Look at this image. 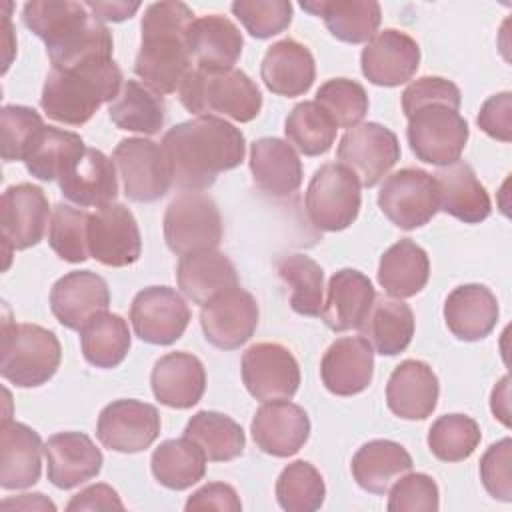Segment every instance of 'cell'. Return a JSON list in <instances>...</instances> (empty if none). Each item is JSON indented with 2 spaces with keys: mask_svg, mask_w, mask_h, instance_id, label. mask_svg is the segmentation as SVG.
Segmentation results:
<instances>
[{
  "mask_svg": "<svg viewBox=\"0 0 512 512\" xmlns=\"http://www.w3.org/2000/svg\"><path fill=\"white\" fill-rule=\"evenodd\" d=\"M162 148L172 168V184L184 192L210 188L220 172L240 166L246 140L240 128L218 116H196L166 130Z\"/></svg>",
  "mask_w": 512,
  "mask_h": 512,
  "instance_id": "6da1fadb",
  "label": "cell"
},
{
  "mask_svg": "<svg viewBox=\"0 0 512 512\" xmlns=\"http://www.w3.org/2000/svg\"><path fill=\"white\" fill-rule=\"evenodd\" d=\"M194 12L178 0L148 4L140 22L142 38L134 74L156 94L176 92L192 68L188 30Z\"/></svg>",
  "mask_w": 512,
  "mask_h": 512,
  "instance_id": "7a4b0ae2",
  "label": "cell"
},
{
  "mask_svg": "<svg viewBox=\"0 0 512 512\" xmlns=\"http://www.w3.org/2000/svg\"><path fill=\"white\" fill-rule=\"evenodd\" d=\"M22 22L44 40L52 68L112 58V34L84 2L32 0L22 8Z\"/></svg>",
  "mask_w": 512,
  "mask_h": 512,
  "instance_id": "3957f363",
  "label": "cell"
},
{
  "mask_svg": "<svg viewBox=\"0 0 512 512\" xmlns=\"http://www.w3.org/2000/svg\"><path fill=\"white\" fill-rule=\"evenodd\" d=\"M122 84V72L112 58L52 68L42 86L40 106L56 122L82 126L104 102L112 104L118 98Z\"/></svg>",
  "mask_w": 512,
  "mask_h": 512,
  "instance_id": "277c9868",
  "label": "cell"
},
{
  "mask_svg": "<svg viewBox=\"0 0 512 512\" xmlns=\"http://www.w3.org/2000/svg\"><path fill=\"white\" fill-rule=\"evenodd\" d=\"M182 106L194 116H224L250 122L260 114L262 94L256 82L238 68H194L178 88Z\"/></svg>",
  "mask_w": 512,
  "mask_h": 512,
  "instance_id": "5b68a950",
  "label": "cell"
},
{
  "mask_svg": "<svg viewBox=\"0 0 512 512\" xmlns=\"http://www.w3.org/2000/svg\"><path fill=\"white\" fill-rule=\"evenodd\" d=\"M62 348L56 334L38 324H16L2 320L0 374L18 388L46 384L58 370Z\"/></svg>",
  "mask_w": 512,
  "mask_h": 512,
  "instance_id": "8992f818",
  "label": "cell"
},
{
  "mask_svg": "<svg viewBox=\"0 0 512 512\" xmlns=\"http://www.w3.org/2000/svg\"><path fill=\"white\" fill-rule=\"evenodd\" d=\"M358 178L342 164H322L306 190V214L310 222L324 232L348 228L360 212L362 194Z\"/></svg>",
  "mask_w": 512,
  "mask_h": 512,
  "instance_id": "52a82bcc",
  "label": "cell"
},
{
  "mask_svg": "<svg viewBox=\"0 0 512 512\" xmlns=\"http://www.w3.org/2000/svg\"><path fill=\"white\" fill-rule=\"evenodd\" d=\"M468 122L442 104H430L408 118L406 138L418 160L448 166L460 160L468 142Z\"/></svg>",
  "mask_w": 512,
  "mask_h": 512,
  "instance_id": "ba28073f",
  "label": "cell"
},
{
  "mask_svg": "<svg viewBox=\"0 0 512 512\" xmlns=\"http://www.w3.org/2000/svg\"><path fill=\"white\" fill-rule=\"evenodd\" d=\"M164 240L178 256L214 250L222 240V218L216 202L202 192L178 194L164 212Z\"/></svg>",
  "mask_w": 512,
  "mask_h": 512,
  "instance_id": "9c48e42d",
  "label": "cell"
},
{
  "mask_svg": "<svg viewBox=\"0 0 512 512\" xmlns=\"http://www.w3.org/2000/svg\"><path fill=\"white\" fill-rule=\"evenodd\" d=\"M122 188L132 202L160 200L172 186V168L162 144L148 138H124L112 152Z\"/></svg>",
  "mask_w": 512,
  "mask_h": 512,
  "instance_id": "30bf717a",
  "label": "cell"
},
{
  "mask_svg": "<svg viewBox=\"0 0 512 512\" xmlns=\"http://www.w3.org/2000/svg\"><path fill=\"white\" fill-rule=\"evenodd\" d=\"M336 156L338 164L346 166L360 186L372 188L400 160V142L390 128L378 122H362L344 132Z\"/></svg>",
  "mask_w": 512,
  "mask_h": 512,
  "instance_id": "8fae6325",
  "label": "cell"
},
{
  "mask_svg": "<svg viewBox=\"0 0 512 512\" xmlns=\"http://www.w3.org/2000/svg\"><path fill=\"white\" fill-rule=\"evenodd\" d=\"M382 214L402 230L428 224L438 212L434 176L420 168H402L384 178L378 192Z\"/></svg>",
  "mask_w": 512,
  "mask_h": 512,
  "instance_id": "7c38bea8",
  "label": "cell"
},
{
  "mask_svg": "<svg viewBox=\"0 0 512 512\" xmlns=\"http://www.w3.org/2000/svg\"><path fill=\"white\" fill-rule=\"evenodd\" d=\"M242 380L260 402L290 400L300 386V366L286 346L258 342L242 354Z\"/></svg>",
  "mask_w": 512,
  "mask_h": 512,
  "instance_id": "4fadbf2b",
  "label": "cell"
},
{
  "mask_svg": "<svg viewBox=\"0 0 512 512\" xmlns=\"http://www.w3.org/2000/svg\"><path fill=\"white\" fill-rule=\"evenodd\" d=\"M160 434V414L156 406L134 398L106 404L98 416L96 436L108 450L136 454L150 448Z\"/></svg>",
  "mask_w": 512,
  "mask_h": 512,
  "instance_id": "5bb4252c",
  "label": "cell"
},
{
  "mask_svg": "<svg viewBox=\"0 0 512 512\" xmlns=\"http://www.w3.org/2000/svg\"><path fill=\"white\" fill-rule=\"evenodd\" d=\"M50 206L40 186L22 182L8 186L0 198V230L6 258L12 250H26L36 246L48 224Z\"/></svg>",
  "mask_w": 512,
  "mask_h": 512,
  "instance_id": "9a60e30c",
  "label": "cell"
},
{
  "mask_svg": "<svg viewBox=\"0 0 512 512\" xmlns=\"http://www.w3.org/2000/svg\"><path fill=\"white\" fill-rule=\"evenodd\" d=\"M186 300L168 286H148L130 304V322L142 342L168 346L174 344L190 322Z\"/></svg>",
  "mask_w": 512,
  "mask_h": 512,
  "instance_id": "2e32d148",
  "label": "cell"
},
{
  "mask_svg": "<svg viewBox=\"0 0 512 512\" xmlns=\"http://www.w3.org/2000/svg\"><path fill=\"white\" fill-rule=\"evenodd\" d=\"M88 250L104 266L134 264L142 254V238L130 208L118 202L96 208L88 220Z\"/></svg>",
  "mask_w": 512,
  "mask_h": 512,
  "instance_id": "e0dca14e",
  "label": "cell"
},
{
  "mask_svg": "<svg viewBox=\"0 0 512 512\" xmlns=\"http://www.w3.org/2000/svg\"><path fill=\"white\" fill-rule=\"evenodd\" d=\"M204 338L220 350H236L246 344L258 326L256 298L240 286H234L200 310Z\"/></svg>",
  "mask_w": 512,
  "mask_h": 512,
  "instance_id": "ac0fdd59",
  "label": "cell"
},
{
  "mask_svg": "<svg viewBox=\"0 0 512 512\" xmlns=\"http://www.w3.org/2000/svg\"><path fill=\"white\" fill-rule=\"evenodd\" d=\"M418 64V42L410 34L394 28H386L374 34L360 54L362 74L376 86L392 88L412 80Z\"/></svg>",
  "mask_w": 512,
  "mask_h": 512,
  "instance_id": "d6986e66",
  "label": "cell"
},
{
  "mask_svg": "<svg viewBox=\"0 0 512 512\" xmlns=\"http://www.w3.org/2000/svg\"><path fill=\"white\" fill-rule=\"evenodd\" d=\"M110 290L106 280L92 270H72L54 282L50 308L68 330H82L88 320L108 312Z\"/></svg>",
  "mask_w": 512,
  "mask_h": 512,
  "instance_id": "ffe728a7",
  "label": "cell"
},
{
  "mask_svg": "<svg viewBox=\"0 0 512 512\" xmlns=\"http://www.w3.org/2000/svg\"><path fill=\"white\" fill-rule=\"evenodd\" d=\"M256 446L276 458L294 456L310 436L306 410L290 400L264 402L250 424Z\"/></svg>",
  "mask_w": 512,
  "mask_h": 512,
  "instance_id": "44dd1931",
  "label": "cell"
},
{
  "mask_svg": "<svg viewBox=\"0 0 512 512\" xmlns=\"http://www.w3.org/2000/svg\"><path fill=\"white\" fill-rule=\"evenodd\" d=\"M374 376V350L360 336H344L330 344L320 362L322 384L336 396L364 392Z\"/></svg>",
  "mask_w": 512,
  "mask_h": 512,
  "instance_id": "7402d4cb",
  "label": "cell"
},
{
  "mask_svg": "<svg viewBox=\"0 0 512 512\" xmlns=\"http://www.w3.org/2000/svg\"><path fill=\"white\" fill-rule=\"evenodd\" d=\"M48 480L60 488H76L102 470V452L84 432H58L44 444Z\"/></svg>",
  "mask_w": 512,
  "mask_h": 512,
  "instance_id": "603a6c76",
  "label": "cell"
},
{
  "mask_svg": "<svg viewBox=\"0 0 512 512\" xmlns=\"http://www.w3.org/2000/svg\"><path fill=\"white\" fill-rule=\"evenodd\" d=\"M60 192L80 208H102L118 196L116 164L102 150L86 148L84 154L60 176Z\"/></svg>",
  "mask_w": 512,
  "mask_h": 512,
  "instance_id": "cb8c5ba5",
  "label": "cell"
},
{
  "mask_svg": "<svg viewBox=\"0 0 512 512\" xmlns=\"http://www.w3.org/2000/svg\"><path fill=\"white\" fill-rule=\"evenodd\" d=\"M44 444L40 434L22 422L2 420L0 426V486L24 490L38 482Z\"/></svg>",
  "mask_w": 512,
  "mask_h": 512,
  "instance_id": "d4e9b609",
  "label": "cell"
},
{
  "mask_svg": "<svg viewBox=\"0 0 512 512\" xmlns=\"http://www.w3.org/2000/svg\"><path fill=\"white\" fill-rule=\"evenodd\" d=\"M150 384L160 404L186 410L200 402L206 390V370L190 352H168L156 360Z\"/></svg>",
  "mask_w": 512,
  "mask_h": 512,
  "instance_id": "484cf974",
  "label": "cell"
},
{
  "mask_svg": "<svg viewBox=\"0 0 512 512\" xmlns=\"http://www.w3.org/2000/svg\"><path fill=\"white\" fill-rule=\"evenodd\" d=\"M438 378L422 360L400 362L386 384V404L404 420H424L438 404Z\"/></svg>",
  "mask_w": 512,
  "mask_h": 512,
  "instance_id": "4316f807",
  "label": "cell"
},
{
  "mask_svg": "<svg viewBox=\"0 0 512 512\" xmlns=\"http://www.w3.org/2000/svg\"><path fill=\"white\" fill-rule=\"evenodd\" d=\"M374 300L376 290L370 278L354 268H342L328 280V296L322 306V318L334 332L360 330Z\"/></svg>",
  "mask_w": 512,
  "mask_h": 512,
  "instance_id": "83f0119b",
  "label": "cell"
},
{
  "mask_svg": "<svg viewBox=\"0 0 512 512\" xmlns=\"http://www.w3.org/2000/svg\"><path fill=\"white\" fill-rule=\"evenodd\" d=\"M432 176L438 192V210L466 224H478L490 216V196L470 164L458 160L438 168Z\"/></svg>",
  "mask_w": 512,
  "mask_h": 512,
  "instance_id": "f1b7e54d",
  "label": "cell"
},
{
  "mask_svg": "<svg viewBox=\"0 0 512 512\" xmlns=\"http://www.w3.org/2000/svg\"><path fill=\"white\" fill-rule=\"evenodd\" d=\"M260 76L266 88L278 96H302L312 88L316 78L314 56L304 44L292 38L278 40L266 50Z\"/></svg>",
  "mask_w": 512,
  "mask_h": 512,
  "instance_id": "f546056e",
  "label": "cell"
},
{
  "mask_svg": "<svg viewBox=\"0 0 512 512\" xmlns=\"http://www.w3.org/2000/svg\"><path fill=\"white\" fill-rule=\"evenodd\" d=\"M192 62L202 70H228L242 56L244 38L238 26L222 14L194 18L188 30Z\"/></svg>",
  "mask_w": 512,
  "mask_h": 512,
  "instance_id": "4dcf8cb0",
  "label": "cell"
},
{
  "mask_svg": "<svg viewBox=\"0 0 512 512\" xmlns=\"http://www.w3.org/2000/svg\"><path fill=\"white\" fill-rule=\"evenodd\" d=\"M448 330L464 342L486 338L498 322V300L484 284H462L444 302Z\"/></svg>",
  "mask_w": 512,
  "mask_h": 512,
  "instance_id": "1f68e13d",
  "label": "cell"
},
{
  "mask_svg": "<svg viewBox=\"0 0 512 512\" xmlns=\"http://www.w3.org/2000/svg\"><path fill=\"white\" fill-rule=\"evenodd\" d=\"M176 280L182 294L194 304L204 306L218 294L238 286V274L230 258L214 250H198L180 256Z\"/></svg>",
  "mask_w": 512,
  "mask_h": 512,
  "instance_id": "d6a6232c",
  "label": "cell"
},
{
  "mask_svg": "<svg viewBox=\"0 0 512 512\" xmlns=\"http://www.w3.org/2000/svg\"><path fill=\"white\" fill-rule=\"evenodd\" d=\"M250 172L254 184L270 196H288L302 184L298 152L282 138H258L250 144Z\"/></svg>",
  "mask_w": 512,
  "mask_h": 512,
  "instance_id": "836d02e7",
  "label": "cell"
},
{
  "mask_svg": "<svg viewBox=\"0 0 512 512\" xmlns=\"http://www.w3.org/2000/svg\"><path fill=\"white\" fill-rule=\"evenodd\" d=\"M412 456L394 440H370L352 458L356 484L370 494H386L390 486L412 470Z\"/></svg>",
  "mask_w": 512,
  "mask_h": 512,
  "instance_id": "e575fe53",
  "label": "cell"
},
{
  "mask_svg": "<svg viewBox=\"0 0 512 512\" xmlns=\"http://www.w3.org/2000/svg\"><path fill=\"white\" fill-rule=\"evenodd\" d=\"M302 10L320 16L328 32L348 44L368 42L382 20L380 4L374 0H314L302 2Z\"/></svg>",
  "mask_w": 512,
  "mask_h": 512,
  "instance_id": "d590c367",
  "label": "cell"
},
{
  "mask_svg": "<svg viewBox=\"0 0 512 512\" xmlns=\"http://www.w3.org/2000/svg\"><path fill=\"white\" fill-rule=\"evenodd\" d=\"M360 332L370 342L372 350L382 356H396L412 342L414 312L400 298L376 296Z\"/></svg>",
  "mask_w": 512,
  "mask_h": 512,
  "instance_id": "8d00e7d4",
  "label": "cell"
},
{
  "mask_svg": "<svg viewBox=\"0 0 512 512\" xmlns=\"http://www.w3.org/2000/svg\"><path fill=\"white\" fill-rule=\"evenodd\" d=\"M430 278V260L422 246L410 238L392 244L378 264V282L392 298L416 296Z\"/></svg>",
  "mask_w": 512,
  "mask_h": 512,
  "instance_id": "74e56055",
  "label": "cell"
},
{
  "mask_svg": "<svg viewBox=\"0 0 512 512\" xmlns=\"http://www.w3.org/2000/svg\"><path fill=\"white\" fill-rule=\"evenodd\" d=\"M84 150L86 146L80 134L44 124L34 136L24 156V164L34 178L52 182L60 180V176L84 154Z\"/></svg>",
  "mask_w": 512,
  "mask_h": 512,
  "instance_id": "f35d334b",
  "label": "cell"
},
{
  "mask_svg": "<svg viewBox=\"0 0 512 512\" xmlns=\"http://www.w3.org/2000/svg\"><path fill=\"white\" fill-rule=\"evenodd\" d=\"M206 454L202 448L182 436L160 442L150 458L154 478L170 490H186L200 482L206 474Z\"/></svg>",
  "mask_w": 512,
  "mask_h": 512,
  "instance_id": "ab89813d",
  "label": "cell"
},
{
  "mask_svg": "<svg viewBox=\"0 0 512 512\" xmlns=\"http://www.w3.org/2000/svg\"><path fill=\"white\" fill-rule=\"evenodd\" d=\"M108 116L120 130L152 136L164 126L166 106L162 96L142 82L126 80L118 98L108 106Z\"/></svg>",
  "mask_w": 512,
  "mask_h": 512,
  "instance_id": "60d3db41",
  "label": "cell"
},
{
  "mask_svg": "<svg viewBox=\"0 0 512 512\" xmlns=\"http://www.w3.org/2000/svg\"><path fill=\"white\" fill-rule=\"evenodd\" d=\"M184 436L194 440L210 462H230L244 452L246 444L242 426L230 416L214 410L196 412L188 420Z\"/></svg>",
  "mask_w": 512,
  "mask_h": 512,
  "instance_id": "b9f144b4",
  "label": "cell"
},
{
  "mask_svg": "<svg viewBox=\"0 0 512 512\" xmlns=\"http://www.w3.org/2000/svg\"><path fill=\"white\" fill-rule=\"evenodd\" d=\"M130 330L122 316L102 312L80 330V348L88 364L96 368H116L130 350Z\"/></svg>",
  "mask_w": 512,
  "mask_h": 512,
  "instance_id": "7bdbcfd3",
  "label": "cell"
},
{
  "mask_svg": "<svg viewBox=\"0 0 512 512\" xmlns=\"http://www.w3.org/2000/svg\"><path fill=\"white\" fill-rule=\"evenodd\" d=\"M336 132L338 126L316 100L296 104L284 122L288 144L304 156L326 154L336 140Z\"/></svg>",
  "mask_w": 512,
  "mask_h": 512,
  "instance_id": "ee69618b",
  "label": "cell"
},
{
  "mask_svg": "<svg viewBox=\"0 0 512 512\" xmlns=\"http://www.w3.org/2000/svg\"><path fill=\"white\" fill-rule=\"evenodd\" d=\"M280 278L292 288L290 306L302 316H320L324 306V270L306 254H288L278 262Z\"/></svg>",
  "mask_w": 512,
  "mask_h": 512,
  "instance_id": "f6af8a7d",
  "label": "cell"
},
{
  "mask_svg": "<svg viewBox=\"0 0 512 512\" xmlns=\"http://www.w3.org/2000/svg\"><path fill=\"white\" fill-rule=\"evenodd\" d=\"M482 438L480 426L466 414H444L428 430V448L442 462H462L474 454Z\"/></svg>",
  "mask_w": 512,
  "mask_h": 512,
  "instance_id": "bcb514c9",
  "label": "cell"
},
{
  "mask_svg": "<svg viewBox=\"0 0 512 512\" xmlns=\"http://www.w3.org/2000/svg\"><path fill=\"white\" fill-rule=\"evenodd\" d=\"M324 496V478L306 460L288 464L276 480V500L288 512H314L322 506Z\"/></svg>",
  "mask_w": 512,
  "mask_h": 512,
  "instance_id": "7dc6e473",
  "label": "cell"
},
{
  "mask_svg": "<svg viewBox=\"0 0 512 512\" xmlns=\"http://www.w3.org/2000/svg\"><path fill=\"white\" fill-rule=\"evenodd\" d=\"M90 214L70 204H56L48 224V244L66 262L80 264L90 258L88 250Z\"/></svg>",
  "mask_w": 512,
  "mask_h": 512,
  "instance_id": "c3c4849f",
  "label": "cell"
},
{
  "mask_svg": "<svg viewBox=\"0 0 512 512\" xmlns=\"http://www.w3.org/2000/svg\"><path fill=\"white\" fill-rule=\"evenodd\" d=\"M316 102L328 112L338 128H354L368 112V94L364 86L350 78L326 80L318 92Z\"/></svg>",
  "mask_w": 512,
  "mask_h": 512,
  "instance_id": "681fc988",
  "label": "cell"
},
{
  "mask_svg": "<svg viewBox=\"0 0 512 512\" xmlns=\"http://www.w3.org/2000/svg\"><path fill=\"white\" fill-rule=\"evenodd\" d=\"M44 122L34 108L10 104L0 110V154L6 162H24V156Z\"/></svg>",
  "mask_w": 512,
  "mask_h": 512,
  "instance_id": "f907efd6",
  "label": "cell"
},
{
  "mask_svg": "<svg viewBox=\"0 0 512 512\" xmlns=\"http://www.w3.org/2000/svg\"><path fill=\"white\" fill-rule=\"evenodd\" d=\"M230 8L246 32L258 40L284 32L292 22L288 0H236Z\"/></svg>",
  "mask_w": 512,
  "mask_h": 512,
  "instance_id": "816d5d0a",
  "label": "cell"
},
{
  "mask_svg": "<svg viewBox=\"0 0 512 512\" xmlns=\"http://www.w3.org/2000/svg\"><path fill=\"white\" fill-rule=\"evenodd\" d=\"M440 506L438 486L424 472L404 474L390 486V512H434Z\"/></svg>",
  "mask_w": 512,
  "mask_h": 512,
  "instance_id": "f5cc1de1",
  "label": "cell"
},
{
  "mask_svg": "<svg viewBox=\"0 0 512 512\" xmlns=\"http://www.w3.org/2000/svg\"><path fill=\"white\" fill-rule=\"evenodd\" d=\"M460 102L462 94L458 86L442 76H422L410 82L402 92V110L406 118H410L416 110L430 104H442L452 110H458Z\"/></svg>",
  "mask_w": 512,
  "mask_h": 512,
  "instance_id": "db71d44e",
  "label": "cell"
},
{
  "mask_svg": "<svg viewBox=\"0 0 512 512\" xmlns=\"http://www.w3.org/2000/svg\"><path fill=\"white\" fill-rule=\"evenodd\" d=\"M512 440L502 438L494 442L480 458V480L486 492L502 502L512 500Z\"/></svg>",
  "mask_w": 512,
  "mask_h": 512,
  "instance_id": "11a10c76",
  "label": "cell"
},
{
  "mask_svg": "<svg viewBox=\"0 0 512 512\" xmlns=\"http://www.w3.org/2000/svg\"><path fill=\"white\" fill-rule=\"evenodd\" d=\"M478 126L500 142L512 140V92H500L490 96L476 118Z\"/></svg>",
  "mask_w": 512,
  "mask_h": 512,
  "instance_id": "9f6ffc18",
  "label": "cell"
},
{
  "mask_svg": "<svg viewBox=\"0 0 512 512\" xmlns=\"http://www.w3.org/2000/svg\"><path fill=\"white\" fill-rule=\"evenodd\" d=\"M186 512L196 510H224V512H238L242 510V502L236 490L224 482H210L192 492V496L184 504Z\"/></svg>",
  "mask_w": 512,
  "mask_h": 512,
  "instance_id": "6f0895ef",
  "label": "cell"
},
{
  "mask_svg": "<svg viewBox=\"0 0 512 512\" xmlns=\"http://www.w3.org/2000/svg\"><path fill=\"white\" fill-rule=\"evenodd\" d=\"M68 512L80 510H124V504L118 492L108 484H92L80 490L72 500L66 504Z\"/></svg>",
  "mask_w": 512,
  "mask_h": 512,
  "instance_id": "680465c9",
  "label": "cell"
},
{
  "mask_svg": "<svg viewBox=\"0 0 512 512\" xmlns=\"http://www.w3.org/2000/svg\"><path fill=\"white\" fill-rule=\"evenodd\" d=\"M100 22H122L136 14L140 2H84Z\"/></svg>",
  "mask_w": 512,
  "mask_h": 512,
  "instance_id": "91938a15",
  "label": "cell"
},
{
  "mask_svg": "<svg viewBox=\"0 0 512 512\" xmlns=\"http://www.w3.org/2000/svg\"><path fill=\"white\" fill-rule=\"evenodd\" d=\"M510 378L504 376L492 390V400H490V408L494 418H498L504 426H510Z\"/></svg>",
  "mask_w": 512,
  "mask_h": 512,
  "instance_id": "94428289",
  "label": "cell"
},
{
  "mask_svg": "<svg viewBox=\"0 0 512 512\" xmlns=\"http://www.w3.org/2000/svg\"><path fill=\"white\" fill-rule=\"evenodd\" d=\"M2 508H22V510H50L54 512L56 506L54 502H50L44 494H22L16 500H4Z\"/></svg>",
  "mask_w": 512,
  "mask_h": 512,
  "instance_id": "6125c7cd",
  "label": "cell"
}]
</instances>
